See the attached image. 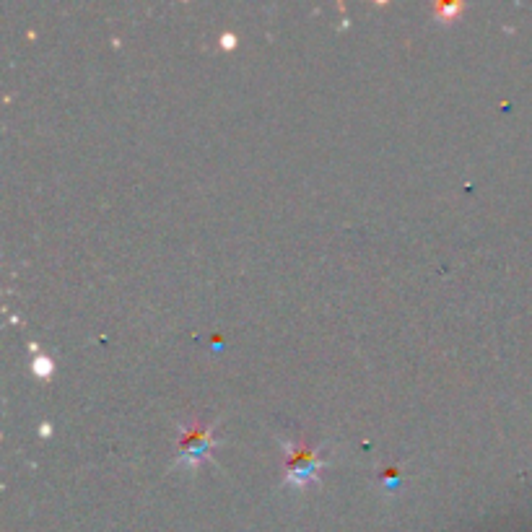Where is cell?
Returning <instances> with one entry per match:
<instances>
[{"mask_svg":"<svg viewBox=\"0 0 532 532\" xmlns=\"http://www.w3.org/2000/svg\"><path fill=\"white\" fill-rule=\"evenodd\" d=\"M281 447L286 452V478H283V486L291 488H309L320 481V470L325 468V452L327 444L320 447H299V444H291L286 439H281Z\"/></svg>","mask_w":532,"mask_h":532,"instance_id":"6da1fadb","label":"cell"},{"mask_svg":"<svg viewBox=\"0 0 532 532\" xmlns=\"http://www.w3.org/2000/svg\"><path fill=\"white\" fill-rule=\"evenodd\" d=\"M213 429H216V424L198 426V429L180 426V455H177L174 468H198V465L211 460L213 449L218 444Z\"/></svg>","mask_w":532,"mask_h":532,"instance_id":"7a4b0ae2","label":"cell"},{"mask_svg":"<svg viewBox=\"0 0 532 532\" xmlns=\"http://www.w3.org/2000/svg\"><path fill=\"white\" fill-rule=\"evenodd\" d=\"M37 372H45V377H47V372H50V361L47 359H37Z\"/></svg>","mask_w":532,"mask_h":532,"instance_id":"3957f363","label":"cell"}]
</instances>
